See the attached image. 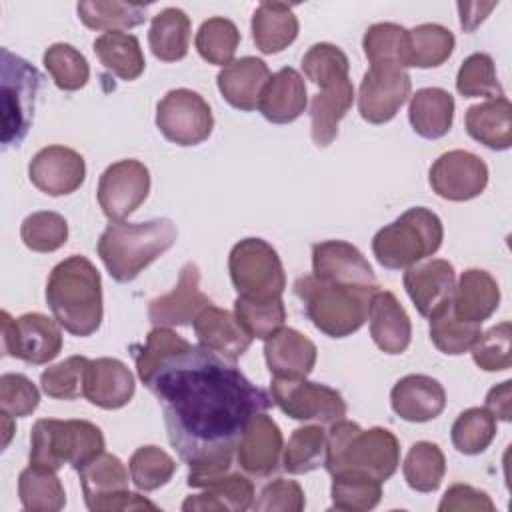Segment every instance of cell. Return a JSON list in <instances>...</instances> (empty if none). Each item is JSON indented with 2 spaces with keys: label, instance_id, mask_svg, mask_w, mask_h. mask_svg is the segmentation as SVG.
Instances as JSON below:
<instances>
[{
  "label": "cell",
  "instance_id": "obj_1",
  "mask_svg": "<svg viewBox=\"0 0 512 512\" xmlns=\"http://www.w3.org/2000/svg\"><path fill=\"white\" fill-rule=\"evenodd\" d=\"M144 384L162 408L172 448L190 466L186 482L230 470L248 422L272 406L236 362L200 344L166 356Z\"/></svg>",
  "mask_w": 512,
  "mask_h": 512
},
{
  "label": "cell",
  "instance_id": "obj_2",
  "mask_svg": "<svg viewBox=\"0 0 512 512\" xmlns=\"http://www.w3.org/2000/svg\"><path fill=\"white\" fill-rule=\"evenodd\" d=\"M46 302L66 332L80 338L94 334L104 314L100 272L80 254L58 262L46 282Z\"/></svg>",
  "mask_w": 512,
  "mask_h": 512
},
{
  "label": "cell",
  "instance_id": "obj_3",
  "mask_svg": "<svg viewBox=\"0 0 512 512\" xmlns=\"http://www.w3.org/2000/svg\"><path fill=\"white\" fill-rule=\"evenodd\" d=\"M400 464V444L388 428L362 430L356 422L338 420L326 432V470L330 476L358 472L386 482Z\"/></svg>",
  "mask_w": 512,
  "mask_h": 512
},
{
  "label": "cell",
  "instance_id": "obj_4",
  "mask_svg": "<svg viewBox=\"0 0 512 512\" xmlns=\"http://www.w3.org/2000/svg\"><path fill=\"white\" fill-rule=\"evenodd\" d=\"M178 230L168 218L148 222H112L98 240V256L116 282L134 280L176 242Z\"/></svg>",
  "mask_w": 512,
  "mask_h": 512
},
{
  "label": "cell",
  "instance_id": "obj_5",
  "mask_svg": "<svg viewBox=\"0 0 512 512\" xmlns=\"http://www.w3.org/2000/svg\"><path fill=\"white\" fill-rule=\"evenodd\" d=\"M294 292L304 304L308 320L330 338H346L358 332L368 318L374 292L324 282L306 274L294 282Z\"/></svg>",
  "mask_w": 512,
  "mask_h": 512
},
{
  "label": "cell",
  "instance_id": "obj_6",
  "mask_svg": "<svg viewBox=\"0 0 512 512\" xmlns=\"http://www.w3.org/2000/svg\"><path fill=\"white\" fill-rule=\"evenodd\" d=\"M100 452H104V434L88 420L42 418L32 426L30 466L56 472L70 464L74 470H80Z\"/></svg>",
  "mask_w": 512,
  "mask_h": 512
},
{
  "label": "cell",
  "instance_id": "obj_7",
  "mask_svg": "<svg viewBox=\"0 0 512 512\" xmlns=\"http://www.w3.org/2000/svg\"><path fill=\"white\" fill-rule=\"evenodd\" d=\"M442 238L444 228L438 214L416 206L374 234L372 252L384 268L402 270L432 256Z\"/></svg>",
  "mask_w": 512,
  "mask_h": 512
},
{
  "label": "cell",
  "instance_id": "obj_8",
  "mask_svg": "<svg viewBox=\"0 0 512 512\" xmlns=\"http://www.w3.org/2000/svg\"><path fill=\"white\" fill-rule=\"evenodd\" d=\"M2 70V144L18 146L34 118L36 96L42 86V74L24 58L8 48L0 50Z\"/></svg>",
  "mask_w": 512,
  "mask_h": 512
},
{
  "label": "cell",
  "instance_id": "obj_9",
  "mask_svg": "<svg viewBox=\"0 0 512 512\" xmlns=\"http://www.w3.org/2000/svg\"><path fill=\"white\" fill-rule=\"evenodd\" d=\"M228 270L238 296L252 300L280 298L286 288L278 252L262 238H244L230 250Z\"/></svg>",
  "mask_w": 512,
  "mask_h": 512
},
{
  "label": "cell",
  "instance_id": "obj_10",
  "mask_svg": "<svg viewBox=\"0 0 512 512\" xmlns=\"http://www.w3.org/2000/svg\"><path fill=\"white\" fill-rule=\"evenodd\" d=\"M78 474L84 502L92 512L158 510L154 502L128 490V470L114 454L100 452Z\"/></svg>",
  "mask_w": 512,
  "mask_h": 512
},
{
  "label": "cell",
  "instance_id": "obj_11",
  "mask_svg": "<svg viewBox=\"0 0 512 512\" xmlns=\"http://www.w3.org/2000/svg\"><path fill=\"white\" fill-rule=\"evenodd\" d=\"M272 404L286 416L300 422L334 424L346 416L342 394L326 384L308 382L306 378H272Z\"/></svg>",
  "mask_w": 512,
  "mask_h": 512
},
{
  "label": "cell",
  "instance_id": "obj_12",
  "mask_svg": "<svg viewBox=\"0 0 512 512\" xmlns=\"http://www.w3.org/2000/svg\"><path fill=\"white\" fill-rule=\"evenodd\" d=\"M156 126L166 140L178 146L204 142L214 128L210 104L194 90L176 88L156 106Z\"/></svg>",
  "mask_w": 512,
  "mask_h": 512
},
{
  "label": "cell",
  "instance_id": "obj_13",
  "mask_svg": "<svg viewBox=\"0 0 512 512\" xmlns=\"http://www.w3.org/2000/svg\"><path fill=\"white\" fill-rule=\"evenodd\" d=\"M2 350L28 364H46L62 350L60 324L46 314L28 312L12 318L2 312Z\"/></svg>",
  "mask_w": 512,
  "mask_h": 512
},
{
  "label": "cell",
  "instance_id": "obj_14",
  "mask_svg": "<svg viewBox=\"0 0 512 512\" xmlns=\"http://www.w3.org/2000/svg\"><path fill=\"white\" fill-rule=\"evenodd\" d=\"M410 74L398 64H372L358 90V112L370 124H384L408 100Z\"/></svg>",
  "mask_w": 512,
  "mask_h": 512
},
{
  "label": "cell",
  "instance_id": "obj_15",
  "mask_svg": "<svg viewBox=\"0 0 512 512\" xmlns=\"http://www.w3.org/2000/svg\"><path fill=\"white\" fill-rule=\"evenodd\" d=\"M150 192V172L134 158L110 164L98 180V204L106 218L120 222L130 216Z\"/></svg>",
  "mask_w": 512,
  "mask_h": 512
},
{
  "label": "cell",
  "instance_id": "obj_16",
  "mask_svg": "<svg viewBox=\"0 0 512 512\" xmlns=\"http://www.w3.org/2000/svg\"><path fill=\"white\" fill-rule=\"evenodd\" d=\"M432 190L452 202H464L480 196L488 184V166L468 150H450L430 166Z\"/></svg>",
  "mask_w": 512,
  "mask_h": 512
},
{
  "label": "cell",
  "instance_id": "obj_17",
  "mask_svg": "<svg viewBox=\"0 0 512 512\" xmlns=\"http://www.w3.org/2000/svg\"><path fill=\"white\" fill-rule=\"evenodd\" d=\"M312 274L340 286L378 290V280L364 254L344 240H326L312 246Z\"/></svg>",
  "mask_w": 512,
  "mask_h": 512
},
{
  "label": "cell",
  "instance_id": "obj_18",
  "mask_svg": "<svg viewBox=\"0 0 512 512\" xmlns=\"http://www.w3.org/2000/svg\"><path fill=\"white\" fill-rule=\"evenodd\" d=\"M404 288L424 318H434L452 306L456 272L448 260L432 258L404 272Z\"/></svg>",
  "mask_w": 512,
  "mask_h": 512
},
{
  "label": "cell",
  "instance_id": "obj_19",
  "mask_svg": "<svg viewBox=\"0 0 512 512\" xmlns=\"http://www.w3.org/2000/svg\"><path fill=\"white\" fill-rule=\"evenodd\" d=\"M30 182L48 196L76 192L86 178L84 158L68 146H46L28 164Z\"/></svg>",
  "mask_w": 512,
  "mask_h": 512
},
{
  "label": "cell",
  "instance_id": "obj_20",
  "mask_svg": "<svg viewBox=\"0 0 512 512\" xmlns=\"http://www.w3.org/2000/svg\"><path fill=\"white\" fill-rule=\"evenodd\" d=\"M212 300L200 290V270L194 262H186L180 270L178 284L172 292L158 296L148 306V318L154 328L186 326L210 306Z\"/></svg>",
  "mask_w": 512,
  "mask_h": 512
},
{
  "label": "cell",
  "instance_id": "obj_21",
  "mask_svg": "<svg viewBox=\"0 0 512 512\" xmlns=\"http://www.w3.org/2000/svg\"><path fill=\"white\" fill-rule=\"evenodd\" d=\"M186 484L190 488H202V492L192 494L182 502L184 512H196V510L242 512L252 508L254 504L252 482L244 474L232 472V468L186 482Z\"/></svg>",
  "mask_w": 512,
  "mask_h": 512
},
{
  "label": "cell",
  "instance_id": "obj_22",
  "mask_svg": "<svg viewBox=\"0 0 512 512\" xmlns=\"http://www.w3.org/2000/svg\"><path fill=\"white\" fill-rule=\"evenodd\" d=\"M282 452V432L264 412L256 414L236 446L238 466L252 476H270L278 470Z\"/></svg>",
  "mask_w": 512,
  "mask_h": 512
},
{
  "label": "cell",
  "instance_id": "obj_23",
  "mask_svg": "<svg viewBox=\"0 0 512 512\" xmlns=\"http://www.w3.org/2000/svg\"><path fill=\"white\" fill-rule=\"evenodd\" d=\"M390 404L402 420L428 422L442 414L446 406V392L432 376L408 374L394 384Z\"/></svg>",
  "mask_w": 512,
  "mask_h": 512
},
{
  "label": "cell",
  "instance_id": "obj_24",
  "mask_svg": "<svg viewBox=\"0 0 512 512\" xmlns=\"http://www.w3.org/2000/svg\"><path fill=\"white\" fill-rule=\"evenodd\" d=\"M134 376L128 366L116 358H96L86 366L84 396L90 404L116 410L126 406L134 396Z\"/></svg>",
  "mask_w": 512,
  "mask_h": 512
},
{
  "label": "cell",
  "instance_id": "obj_25",
  "mask_svg": "<svg viewBox=\"0 0 512 512\" xmlns=\"http://www.w3.org/2000/svg\"><path fill=\"white\" fill-rule=\"evenodd\" d=\"M370 336L374 344L386 354H402L410 346L412 324L398 302L388 290H376L368 304Z\"/></svg>",
  "mask_w": 512,
  "mask_h": 512
},
{
  "label": "cell",
  "instance_id": "obj_26",
  "mask_svg": "<svg viewBox=\"0 0 512 512\" xmlns=\"http://www.w3.org/2000/svg\"><path fill=\"white\" fill-rule=\"evenodd\" d=\"M192 324L198 344L230 362H236L252 342V336L240 326L236 316L214 304L206 306Z\"/></svg>",
  "mask_w": 512,
  "mask_h": 512
},
{
  "label": "cell",
  "instance_id": "obj_27",
  "mask_svg": "<svg viewBox=\"0 0 512 512\" xmlns=\"http://www.w3.org/2000/svg\"><path fill=\"white\" fill-rule=\"evenodd\" d=\"M314 342L294 328H280L264 344V358L274 378H306L316 364Z\"/></svg>",
  "mask_w": 512,
  "mask_h": 512
},
{
  "label": "cell",
  "instance_id": "obj_28",
  "mask_svg": "<svg viewBox=\"0 0 512 512\" xmlns=\"http://www.w3.org/2000/svg\"><path fill=\"white\" fill-rule=\"evenodd\" d=\"M270 70L264 60L256 56H242L232 60L218 72V90L222 98L244 112L256 110L262 88L270 80Z\"/></svg>",
  "mask_w": 512,
  "mask_h": 512
},
{
  "label": "cell",
  "instance_id": "obj_29",
  "mask_svg": "<svg viewBox=\"0 0 512 512\" xmlns=\"http://www.w3.org/2000/svg\"><path fill=\"white\" fill-rule=\"evenodd\" d=\"M308 104L304 78L294 68H280L262 88L258 110L272 124L294 122Z\"/></svg>",
  "mask_w": 512,
  "mask_h": 512
},
{
  "label": "cell",
  "instance_id": "obj_30",
  "mask_svg": "<svg viewBox=\"0 0 512 512\" xmlns=\"http://www.w3.org/2000/svg\"><path fill=\"white\" fill-rule=\"evenodd\" d=\"M500 304V288L496 280L480 268L462 272L452 296V310L460 320L482 324Z\"/></svg>",
  "mask_w": 512,
  "mask_h": 512
},
{
  "label": "cell",
  "instance_id": "obj_31",
  "mask_svg": "<svg viewBox=\"0 0 512 512\" xmlns=\"http://www.w3.org/2000/svg\"><path fill=\"white\" fill-rule=\"evenodd\" d=\"M466 132L492 150L512 146V106L506 96L490 98L466 110Z\"/></svg>",
  "mask_w": 512,
  "mask_h": 512
},
{
  "label": "cell",
  "instance_id": "obj_32",
  "mask_svg": "<svg viewBox=\"0 0 512 512\" xmlns=\"http://www.w3.org/2000/svg\"><path fill=\"white\" fill-rule=\"evenodd\" d=\"M354 102V86L350 78L322 88L312 98L310 106V134L316 146L324 148L338 136V124Z\"/></svg>",
  "mask_w": 512,
  "mask_h": 512
},
{
  "label": "cell",
  "instance_id": "obj_33",
  "mask_svg": "<svg viewBox=\"0 0 512 512\" xmlns=\"http://www.w3.org/2000/svg\"><path fill=\"white\" fill-rule=\"evenodd\" d=\"M298 36V18L284 2H262L252 14V38L262 54L288 48Z\"/></svg>",
  "mask_w": 512,
  "mask_h": 512
},
{
  "label": "cell",
  "instance_id": "obj_34",
  "mask_svg": "<svg viewBox=\"0 0 512 512\" xmlns=\"http://www.w3.org/2000/svg\"><path fill=\"white\" fill-rule=\"evenodd\" d=\"M408 120L422 138L436 140L448 134L454 120V98L444 88H420L410 98Z\"/></svg>",
  "mask_w": 512,
  "mask_h": 512
},
{
  "label": "cell",
  "instance_id": "obj_35",
  "mask_svg": "<svg viewBox=\"0 0 512 512\" xmlns=\"http://www.w3.org/2000/svg\"><path fill=\"white\" fill-rule=\"evenodd\" d=\"M190 18L182 8L160 10L150 24L148 44L152 54L162 62H176L188 54Z\"/></svg>",
  "mask_w": 512,
  "mask_h": 512
},
{
  "label": "cell",
  "instance_id": "obj_36",
  "mask_svg": "<svg viewBox=\"0 0 512 512\" xmlns=\"http://www.w3.org/2000/svg\"><path fill=\"white\" fill-rule=\"evenodd\" d=\"M100 64L122 80H136L146 66L140 42L128 32H104L94 40Z\"/></svg>",
  "mask_w": 512,
  "mask_h": 512
},
{
  "label": "cell",
  "instance_id": "obj_37",
  "mask_svg": "<svg viewBox=\"0 0 512 512\" xmlns=\"http://www.w3.org/2000/svg\"><path fill=\"white\" fill-rule=\"evenodd\" d=\"M18 496L24 510L58 512L66 504V492L54 470L28 466L18 476Z\"/></svg>",
  "mask_w": 512,
  "mask_h": 512
},
{
  "label": "cell",
  "instance_id": "obj_38",
  "mask_svg": "<svg viewBox=\"0 0 512 512\" xmlns=\"http://www.w3.org/2000/svg\"><path fill=\"white\" fill-rule=\"evenodd\" d=\"M148 4L118 2V0H84L78 2L80 20L92 30L122 32L146 20Z\"/></svg>",
  "mask_w": 512,
  "mask_h": 512
},
{
  "label": "cell",
  "instance_id": "obj_39",
  "mask_svg": "<svg viewBox=\"0 0 512 512\" xmlns=\"http://www.w3.org/2000/svg\"><path fill=\"white\" fill-rule=\"evenodd\" d=\"M454 50V34L442 24H420L408 30L406 66L436 68L444 64Z\"/></svg>",
  "mask_w": 512,
  "mask_h": 512
},
{
  "label": "cell",
  "instance_id": "obj_40",
  "mask_svg": "<svg viewBox=\"0 0 512 512\" xmlns=\"http://www.w3.org/2000/svg\"><path fill=\"white\" fill-rule=\"evenodd\" d=\"M326 462V430L320 424L296 428L284 448L282 466L288 474H308Z\"/></svg>",
  "mask_w": 512,
  "mask_h": 512
},
{
  "label": "cell",
  "instance_id": "obj_41",
  "mask_svg": "<svg viewBox=\"0 0 512 512\" xmlns=\"http://www.w3.org/2000/svg\"><path fill=\"white\" fill-rule=\"evenodd\" d=\"M406 484L416 492H434L446 472V460L438 444L434 442H416L404 460L402 466Z\"/></svg>",
  "mask_w": 512,
  "mask_h": 512
},
{
  "label": "cell",
  "instance_id": "obj_42",
  "mask_svg": "<svg viewBox=\"0 0 512 512\" xmlns=\"http://www.w3.org/2000/svg\"><path fill=\"white\" fill-rule=\"evenodd\" d=\"M332 508L346 512L372 510L382 498V482L358 472H340L332 476Z\"/></svg>",
  "mask_w": 512,
  "mask_h": 512
},
{
  "label": "cell",
  "instance_id": "obj_43",
  "mask_svg": "<svg viewBox=\"0 0 512 512\" xmlns=\"http://www.w3.org/2000/svg\"><path fill=\"white\" fill-rule=\"evenodd\" d=\"M234 316L252 338L268 340L284 326L286 308L282 296L270 300H252L238 296L234 300Z\"/></svg>",
  "mask_w": 512,
  "mask_h": 512
},
{
  "label": "cell",
  "instance_id": "obj_44",
  "mask_svg": "<svg viewBox=\"0 0 512 512\" xmlns=\"http://www.w3.org/2000/svg\"><path fill=\"white\" fill-rule=\"evenodd\" d=\"M240 44V32L228 18L214 16L200 24L196 32L198 54L216 66H228Z\"/></svg>",
  "mask_w": 512,
  "mask_h": 512
},
{
  "label": "cell",
  "instance_id": "obj_45",
  "mask_svg": "<svg viewBox=\"0 0 512 512\" xmlns=\"http://www.w3.org/2000/svg\"><path fill=\"white\" fill-rule=\"evenodd\" d=\"M496 432V418L488 408H468L454 420L450 436L458 452L474 456L492 444Z\"/></svg>",
  "mask_w": 512,
  "mask_h": 512
},
{
  "label": "cell",
  "instance_id": "obj_46",
  "mask_svg": "<svg viewBox=\"0 0 512 512\" xmlns=\"http://www.w3.org/2000/svg\"><path fill=\"white\" fill-rule=\"evenodd\" d=\"M364 54L372 64H398L406 68L408 30L394 22L372 24L362 38Z\"/></svg>",
  "mask_w": 512,
  "mask_h": 512
},
{
  "label": "cell",
  "instance_id": "obj_47",
  "mask_svg": "<svg viewBox=\"0 0 512 512\" xmlns=\"http://www.w3.org/2000/svg\"><path fill=\"white\" fill-rule=\"evenodd\" d=\"M42 60H44L48 74L52 76L54 84L60 90L72 92V90H80L82 86H86L88 76H90V66H88L84 54L80 50H76L72 44L56 42V44L48 46Z\"/></svg>",
  "mask_w": 512,
  "mask_h": 512
},
{
  "label": "cell",
  "instance_id": "obj_48",
  "mask_svg": "<svg viewBox=\"0 0 512 512\" xmlns=\"http://www.w3.org/2000/svg\"><path fill=\"white\" fill-rule=\"evenodd\" d=\"M480 326L482 324L460 320L454 314L452 306H448L444 312L430 318V340L440 352L458 356L470 350L472 344L478 340V336L482 334Z\"/></svg>",
  "mask_w": 512,
  "mask_h": 512
},
{
  "label": "cell",
  "instance_id": "obj_49",
  "mask_svg": "<svg viewBox=\"0 0 512 512\" xmlns=\"http://www.w3.org/2000/svg\"><path fill=\"white\" fill-rule=\"evenodd\" d=\"M128 470H130V480L138 490L152 492L168 484V480L176 472V462L168 452H164L158 446H140L130 456Z\"/></svg>",
  "mask_w": 512,
  "mask_h": 512
},
{
  "label": "cell",
  "instance_id": "obj_50",
  "mask_svg": "<svg viewBox=\"0 0 512 512\" xmlns=\"http://www.w3.org/2000/svg\"><path fill=\"white\" fill-rule=\"evenodd\" d=\"M456 90L464 98H502L504 90L498 82L494 60L484 52L470 54L458 70Z\"/></svg>",
  "mask_w": 512,
  "mask_h": 512
},
{
  "label": "cell",
  "instance_id": "obj_51",
  "mask_svg": "<svg viewBox=\"0 0 512 512\" xmlns=\"http://www.w3.org/2000/svg\"><path fill=\"white\" fill-rule=\"evenodd\" d=\"M348 56L334 44L318 42L302 58V72L320 88H328L348 78Z\"/></svg>",
  "mask_w": 512,
  "mask_h": 512
},
{
  "label": "cell",
  "instance_id": "obj_52",
  "mask_svg": "<svg viewBox=\"0 0 512 512\" xmlns=\"http://www.w3.org/2000/svg\"><path fill=\"white\" fill-rule=\"evenodd\" d=\"M20 238L32 252H54L68 240V222L58 212H32L20 226Z\"/></svg>",
  "mask_w": 512,
  "mask_h": 512
},
{
  "label": "cell",
  "instance_id": "obj_53",
  "mask_svg": "<svg viewBox=\"0 0 512 512\" xmlns=\"http://www.w3.org/2000/svg\"><path fill=\"white\" fill-rule=\"evenodd\" d=\"M86 356H70L54 366H48L40 374V386L46 396L56 400H74L84 396V380H86Z\"/></svg>",
  "mask_w": 512,
  "mask_h": 512
},
{
  "label": "cell",
  "instance_id": "obj_54",
  "mask_svg": "<svg viewBox=\"0 0 512 512\" xmlns=\"http://www.w3.org/2000/svg\"><path fill=\"white\" fill-rule=\"evenodd\" d=\"M510 336H512L510 322L496 324L490 330H486L484 334H480L478 340L470 348L476 366L486 372L508 370L512 364Z\"/></svg>",
  "mask_w": 512,
  "mask_h": 512
},
{
  "label": "cell",
  "instance_id": "obj_55",
  "mask_svg": "<svg viewBox=\"0 0 512 512\" xmlns=\"http://www.w3.org/2000/svg\"><path fill=\"white\" fill-rule=\"evenodd\" d=\"M186 346H190V342L184 340L180 334L172 332L170 328H154L146 336V344L136 352L138 378L146 382L166 356L184 350Z\"/></svg>",
  "mask_w": 512,
  "mask_h": 512
},
{
  "label": "cell",
  "instance_id": "obj_56",
  "mask_svg": "<svg viewBox=\"0 0 512 512\" xmlns=\"http://www.w3.org/2000/svg\"><path fill=\"white\" fill-rule=\"evenodd\" d=\"M40 402V392L24 374H2L0 410L12 418L30 416Z\"/></svg>",
  "mask_w": 512,
  "mask_h": 512
},
{
  "label": "cell",
  "instance_id": "obj_57",
  "mask_svg": "<svg viewBox=\"0 0 512 512\" xmlns=\"http://www.w3.org/2000/svg\"><path fill=\"white\" fill-rule=\"evenodd\" d=\"M252 506L260 512H300L306 506V498L298 482L278 478L262 488Z\"/></svg>",
  "mask_w": 512,
  "mask_h": 512
},
{
  "label": "cell",
  "instance_id": "obj_58",
  "mask_svg": "<svg viewBox=\"0 0 512 512\" xmlns=\"http://www.w3.org/2000/svg\"><path fill=\"white\" fill-rule=\"evenodd\" d=\"M438 510L440 512H462V510L492 512L494 502L482 490H476L468 484H454L444 492V496L438 504Z\"/></svg>",
  "mask_w": 512,
  "mask_h": 512
},
{
  "label": "cell",
  "instance_id": "obj_59",
  "mask_svg": "<svg viewBox=\"0 0 512 512\" xmlns=\"http://www.w3.org/2000/svg\"><path fill=\"white\" fill-rule=\"evenodd\" d=\"M486 408L494 414V418H500L508 422L512 418V382L504 380L502 384L494 386L486 396Z\"/></svg>",
  "mask_w": 512,
  "mask_h": 512
},
{
  "label": "cell",
  "instance_id": "obj_60",
  "mask_svg": "<svg viewBox=\"0 0 512 512\" xmlns=\"http://www.w3.org/2000/svg\"><path fill=\"white\" fill-rule=\"evenodd\" d=\"M10 414H4L2 412V424H4V446L8 444V440H10V434H12V422H10Z\"/></svg>",
  "mask_w": 512,
  "mask_h": 512
}]
</instances>
